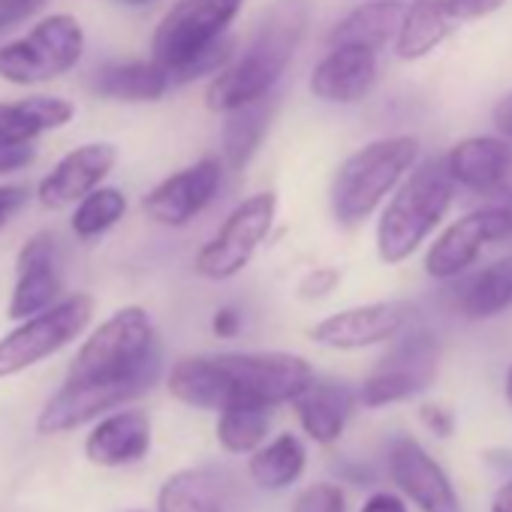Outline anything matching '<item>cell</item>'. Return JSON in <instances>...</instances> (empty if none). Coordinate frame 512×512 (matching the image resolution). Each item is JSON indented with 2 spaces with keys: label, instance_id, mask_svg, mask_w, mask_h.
Returning a JSON list of instances; mask_svg holds the SVG:
<instances>
[{
  "label": "cell",
  "instance_id": "obj_4",
  "mask_svg": "<svg viewBox=\"0 0 512 512\" xmlns=\"http://www.w3.org/2000/svg\"><path fill=\"white\" fill-rule=\"evenodd\" d=\"M455 199V184L443 166V157H428L401 178L389 193L377 220V256L386 266H398L428 241L443 223Z\"/></svg>",
  "mask_w": 512,
  "mask_h": 512
},
{
  "label": "cell",
  "instance_id": "obj_2",
  "mask_svg": "<svg viewBox=\"0 0 512 512\" xmlns=\"http://www.w3.org/2000/svg\"><path fill=\"white\" fill-rule=\"evenodd\" d=\"M311 380L314 368L293 353H217L175 362L169 392L181 404L202 410L235 404L275 407L293 401Z\"/></svg>",
  "mask_w": 512,
  "mask_h": 512
},
{
  "label": "cell",
  "instance_id": "obj_42",
  "mask_svg": "<svg viewBox=\"0 0 512 512\" xmlns=\"http://www.w3.org/2000/svg\"><path fill=\"white\" fill-rule=\"evenodd\" d=\"M503 392H506V401L512 404V368H509V374H506V383H503Z\"/></svg>",
  "mask_w": 512,
  "mask_h": 512
},
{
  "label": "cell",
  "instance_id": "obj_18",
  "mask_svg": "<svg viewBox=\"0 0 512 512\" xmlns=\"http://www.w3.org/2000/svg\"><path fill=\"white\" fill-rule=\"evenodd\" d=\"M389 473L395 485L422 512H461V500L446 470L410 437H401L389 449Z\"/></svg>",
  "mask_w": 512,
  "mask_h": 512
},
{
  "label": "cell",
  "instance_id": "obj_10",
  "mask_svg": "<svg viewBox=\"0 0 512 512\" xmlns=\"http://www.w3.org/2000/svg\"><path fill=\"white\" fill-rule=\"evenodd\" d=\"M278 217V196L272 190L253 193L244 202H238L226 220L217 226V232L202 244L196 253L193 269L196 275L208 281H229L256 256L269 238Z\"/></svg>",
  "mask_w": 512,
  "mask_h": 512
},
{
  "label": "cell",
  "instance_id": "obj_19",
  "mask_svg": "<svg viewBox=\"0 0 512 512\" xmlns=\"http://www.w3.org/2000/svg\"><path fill=\"white\" fill-rule=\"evenodd\" d=\"M377 52L365 46H329L311 73V94L332 106L362 103L377 85Z\"/></svg>",
  "mask_w": 512,
  "mask_h": 512
},
{
  "label": "cell",
  "instance_id": "obj_17",
  "mask_svg": "<svg viewBox=\"0 0 512 512\" xmlns=\"http://www.w3.org/2000/svg\"><path fill=\"white\" fill-rule=\"evenodd\" d=\"M157 509L160 512H244L247 491L232 473L217 467L181 470L163 482Z\"/></svg>",
  "mask_w": 512,
  "mask_h": 512
},
{
  "label": "cell",
  "instance_id": "obj_36",
  "mask_svg": "<svg viewBox=\"0 0 512 512\" xmlns=\"http://www.w3.org/2000/svg\"><path fill=\"white\" fill-rule=\"evenodd\" d=\"M419 416H422V422H425L437 437H449V434H452V413H449L446 407H440V404H425V407L419 410Z\"/></svg>",
  "mask_w": 512,
  "mask_h": 512
},
{
  "label": "cell",
  "instance_id": "obj_22",
  "mask_svg": "<svg viewBox=\"0 0 512 512\" xmlns=\"http://www.w3.org/2000/svg\"><path fill=\"white\" fill-rule=\"evenodd\" d=\"M296 413H299V422L302 428L317 440V443H335L344 428H347V419L356 407V395L350 386L338 383V380H311L296 398Z\"/></svg>",
  "mask_w": 512,
  "mask_h": 512
},
{
  "label": "cell",
  "instance_id": "obj_14",
  "mask_svg": "<svg viewBox=\"0 0 512 512\" xmlns=\"http://www.w3.org/2000/svg\"><path fill=\"white\" fill-rule=\"evenodd\" d=\"M416 317L413 302H371L338 311L311 329V341L329 350H365L395 341Z\"/></svg>",
  "mask_w": 512,
  "mask_h": 512
},
{
  "label": "cell",
  "instance_id": "obj_5",
  "mask_svg": "<svg viewBox=\"0 0 512 512\" xmlns=\"http://www.w3.org/2000/svg\"><path fill=\"white\" fill-rule=\"evenodd\" d=\"M416 136H386L353 151L332 175V217L353 229L365 223L419 160Z\"/></svg>",
  "mask_w": 512,
  "mask_h": 512
},
{
  "label": "cell",
  "instance_id": "obj_1",
  "mask_svg": "<svg viewBox=\"0 0 512 512\" xmlns=\"http://www.w3.org/2000/svg\"><path fill=\"white\" fill-rule=\"evenodd\" d=\"M163 368V347L145 308L115 311L79 347L64 386L46 401L37 431L64 434L148 392Z\"/></svg>",
  "mask_w": 512,
  "mask_h": 512
},
{
  "label": "cell",
  "instance_id": "obj_24",
  "mask_svg": "<svg viewBox=\"0 0 512 512\" xmlns=\"http://www.w3.org/2000/svg\"><path fill=\"white\" fill-rule=\"evenodd\" d=\"M76 106L64 97L34 94L16 103H0V145L34 142L43 133L61 130L73 121Z\"/></svg>",
  "mask_w": 512,
  "mask_h": 512
},
{
  "label": "cell",
  "instance_id": "obj_8",
  "mask_svg": "<svg viewBox=\"0 0 512 512\" xmlns=\"http://www.w3.org/2000/svg\"><path fill=\"white\" fill-rule=\"evenodd\" d=\"M244 0H178L157 22L151 37V61L169 76L229 34Z\"/></svg>",
  "mask_w": 512,
  "mask_h": 512
},
{
  "label": "cell",
  "instance_id": "obj_41",
  "mask_svg": "<svg viewBox=\"0 0 512 512\" xmlns=\"http://www.w3.org/2000/svg\"><path fill=\"white\" fill-rule=\"evenodd\" d=\"M112 4H121V7H148L154 0H112Z\"/></svg>",
  "mask_w": 512,
  "mask_h": 512
},
{
  "label": "cell",
  "instance_id": "obj_28",
  "mask_svg": "<svg viewBox=\"0 0 512 512\" xmlns=\"http://www.w3.org/2000/svg\"><path fill=\"white\" fill-rule=\"evenodd\" d=\"M302 470H305V446L293 434H281L269 446H260L247 464L250 479L269 491L293 485L302 476Z\"/></svg>",
  "mask_w": 512,
  "mask_h": 512
},
{
  "label": "cell",
  "instance_id": "obj_30",
  "mask_svg": "<svg viewBox=\"0 0 512 512\" xmlns=\"http://www.w3.org/2000/svg\"><path fill=\"white\" fill-rule=\"evenodd\" d=\"M124 214H127V196L118 187H94L88 196H82L76 202L70 226L79 238L91 241V238L109 232Z\"/></svg>",
  "mask_w": 512,
  "mask_h": 512
},
{
  "label": "cell",
  "instance_id": "obj_9",
  "mask_svg": "<svg viewBox=\"0 0 512 512\" xmlns=\"http://www.w3.org/2000/svg\"><path fill=\"white\" fill-rule=\"evenodd\" d=\"M91 317L94 299L88 293H73L40 314L19 320L13 332L0 338V380L22 374L73 344L88 329Z\"/></svg>",
  "mask_w": 512,
  "mask_h": 512
},
{
  "label": "cell",
  "instance_id": "obj_7",
  "mask_svg": "<svg viewBox=\"0 0 512 512\" xmlns=\"http://www.w3.org/2000/svg\"><path fill=\"white\" fill-rule=\"evenodd\" d=\"M488 202L449 223L425 253V275L434 281H452L467 275L485 247L512 238V190L485 196Z\"/></svg>",
  "mask_w": 512,
  "mask_h": 512
},
{
  "label": "cell",
  "instance_id": "obj_32",
  "mask_svg": "<svg viewBox=\"0 0 512 512\" xmlns=\"http://www.w3.org/2000/svg\"><path fill=\"white\" fill-rule=\"evenodd\" d=\"M341 284V272L332 269V266H323V269H311L302 281H299V299L305 302H317V299H326L338 290Z\"/></svg>",
  "mask_w": 512,
  "mask_h": 512
},
{
  "label": "cell",
  "instance_id": "obj_40",
  "mask_svg": "<svg viewBox=\"0 0 512 512\" xmlns=\"http://www.w3.org/2000/svg\"><path fill=\"white\" fill-rule=\"evenodd\" d=\"M491 512H512V479L503 488H497L494 503H491Z\"/></svg>",
  "mask_w": 512,
  "mask_h": 512
},
{
  "label": "cell",
  "instance_id": "obj_35",
  "mask_svg": "<svg viewBox=\"0 0 512 512\" xmlns=\"http://www.w3.org/2000/svg\"><path fill=\"white\" fill-rule=\"evenodd\" d=\"M28 196H31V190L22 184H0V229L28 205Z\"/></svg>",
  "mask_w": 512,
  "mask_h": 512
},
{
  "label": "cell",
  "instance_id": "obj_37",
  "mask_svg": "<svg viewBox=\"0 0 512 512\" xmlns=\"http://www.w3.org/2000/svg\"><path fill=\"white\" fill-rule=\"evenodd\" d=\"M491 124H494L497 136H503V139L512 145V91L503 94V97L494 103V109H491Z\"/></svg>",
  "mask_w": 512,
  "mask_h": 512
},
{
  "label": "cell",
  "instance_id": "obj_11",
  "mask_svg": "<svg viewBox=\"0 0 512 512\" xmlns=\"http://www.w3.org/2000/svg\"><path fill=\"white\" fill-rule=\"evenodd\" d=\"M440 368V344L431 332H404L395 347L377 362V368L365 377L359 389V401L365 407H386L395 401H407L425 392L437 380Z\"/></svg>",
  "mask_w": 512,
  "mask_h": 512
},
{
  "label": "cell",
  "instance_id": "obj_16",
  "mask_svg": "<svg viewBox=\"0 0 512 512\" xmlns=\"http://www.w3.org/2000/svg\"><path fill=\"white\" fill-rule=\"evenodd\" d=\"M118 148L112 142H85L73 151H67L52 172L37 184V199L43 208L61 211L76 205L82 196H88L94 187L103 184V178L115 169Z\"/></svg>",
  "mask_w": 512,
  "mask_h": 512
},
{
  "label": "cell",
  "instance_id": "obj_3",
  "mask_svg": "<svg viewBox=\"0 0 512 512\" xmlns=\"http://www.w3.org/2000/svg\"><path fill=\"white\" fill-rule=\"evenodd\" d=\"M308 31V4L305 0H281L269 10L263 25L256 28L244 52L214 73L205 88V106L211 112H232L247 103L263 100L284 79L296 49Z\"/></svg>",
  "mask_w": 512,
  "mask_h": 512
},
{
  "label": "cell",
  "instance_id": "obj_6",
  "mask_svg": "<svg viewBox=\"0 0 512 512\" xmlns=\"http://www.w3.org/2000/svg\"><path fill=\"white\" fill-rule=\"evenodd\" d=\"M85 55V28L70 13L37 22L28 34L0 46V79L31 88L67 76Z\"/></svg>",
  "mask_w": 512,
  "mask_h": 512
},
{
  "label": "cell",
  "instance_id": "obj_38",
  "mask_svg": "<svg viewBox=\"0 0 512 512\" xmlns=\"http://www.w3.org/2000/svg\"><path fill=\"white\" fill-rule=\"evenodd\" d=\"M238 329H241V317H238L235 308H220V311H214V317H211V332H214L217 338H235Z\"/></svg>",
  "mask_w": 512,
  "mask_h": 512
},
{
  "label": "cell",
  "instance_id": "obj_31",
  "mask_svg": "<svg viewBox=\"0 0 512 512\" xmlns=\"http://www.w3.org/2000/svg\"><path fill=\"white\" fill-rule=\"evenodd\" d=\"M293 512H347V497L338 485L317 482L299 494Z\"/></svg>",
  "mask_w": 512,
  "mask_h": 512
},
{
  "label": "cell",
  "instance_id": "obj_13",
  "mask_svg": "<svg viewBox=\"0 0 512 512\" xmlns=\"http://www.w3.org/2000/svg\"><path fill=\"white\" fill-rule=\"evenodd\" d=\"M223 169L226 166L220 157H202L193 166L172 172L169 178H163L157 187H151L145 193V199H142L145 217L160 226H169V229L187 226L217 196Z\"/></svg>",
  "mask_w": 512,
  "mask_h": 512
},
{
  "label": "cell",
  "instance_id": "obj_34",
  "mask_svg": "<svg viewBox=\"0 0 512 512\" xmlns=\"http://www.w3.org/2000/svg\"><path fill=\"white\" fill-rule=\"evenodd\" d=\"M37 160V148L34 142H22V145H0V175H10L19 169H28Z\"/></svg>",
  "mask_w": 512,
  "mask_h": 512
},
{
  "label": "cell",
  "instance_id": "obj_23",
  "mask_svg": "<svg viewBox=\"0 0 512 512\" xmlns=\"http://www.w3.org/2000/svg\"><path fill=\"white\" fill-rule=\"evenodd\" d=\"M91 91L118 103H157L169 94L172 79L157 61H118L91 73Z\"/></svg>",
  "mask_w": 512,
  "mask_h": 512
},
{
  "label": "cell",
  "instance_id": "obj_27",
  "mask_svg": "<svg viewBox=\"0 0 512 512\" xmlns=\"http://www.w3.org/2000/svg\"><path fill=\"white\" fill-rule=\"evenodd\" d=\"M272 94L256 100V103H247L241 109H232L226 112V124H223V139H220V160L223 166L229 169H244L256 151H260L266 133H269V124H272Z\"/></svg>",
  "mask_w": 512,
  "mask_h": 512
},
{
  "label": "cell",
  "instance_id": "obj_12",
  "mask_svg": "<svg viewBox=\"0 0 512 512\" xmlns=\"http://www.w3.org/2000/svg\"><path fill=\"white\" fill-rule=\"evenodd\" d=\"M503 7L506 0H413L404 7L401 28L395 34V55L401 61H422L461 25L494 16Z\"/></svg>",
  "mask_w": 512,
  "mask_h": 512
},
{
  "label": "cell",
  "instance_id": "obj_29",
  "mask_svg": "<svg viewBox=\"0 0 512 512\" xmlns=\"http://www.w3.org/2000/svg\"><path fill=\"white\" fill-rule=\"evenodd\" d=\"M272 407L263 404H235L220 410L217 440L226 452H253L260 449L272 428Z\"/></svg>",
  "mask_w": 512,
  "mask_h": 512
},
{
  "label": "cell",
  "instance_id": "obj_15",
  "mask_svg": "<svg viewBox=\"0 0 512 512\" xmlns=\"http://www.w3.org/2000/svg\"><path fill=\"white\" fill-rule=\"evenodd\" d=\"M64 275L58 260V238L49 229L34 232L16 256V287L10 296V320H28L61 299Z\"/></svg>",
  "mask_w": 512,
  "mask_h": 512
},
{
  "label": "cell",
  "instance_id": "obj_39",
  "mask_svg": "<svg viewBox=\"0 0 512 512\" xmlns=\"http://www.w3.org/2000/svg\"><path fill=\"white\" fill-rule=\"evenodd\" d=\"M362 512H407V506H404V500L395 497V494H374V497L362 506Z\"/></svg>",
  "mask_w": 512,
  "mask_h": 512
},
{
  "label": "cell",
  "instance_id": "obj_33",
  "mask_svg": "<svg viewBox=\"0 0 512 512\" xmlns=\"http://www.w3.org/2000/svg\"><path fill=\"white\" fill-rule=\"evenodd\" d=\"M49 0H0V31H7L31 16H37Z\"/></svg>",
  "mask_w": 512,
  "mask_h": 512
},
{
  "label": "cell",
  "instance_id": "obj_20",
  "mask_svg": "<svg viewBox=\"0 0 512 512\" xmlns=\"http://www.w3.org/2000/svg\"><path fill=\"white\" fill-rule=\"evenodd\" d=\"M443 166L455 187L479 196H494L509 187L512 178V145L503 136H470L455 142Z\"/></svg>",
  "mask_w": 512,
  "mask_h": 512
},
{
  "label": "cell",
  "instance_id": "obj_25",
  "mask_svg": "<svg viewBox=\"0 0 512 512\" xmlns=\"http://www.w3.org/2000/svg\"><path fill=\"white\" fill-rule=\"evenodd\" d=\"M455 308L470 320H491L512 308V253L473 275H461Z\"/></svg>",
  "mask_w": 512,
  "mask_h": 512
},
{
  "label": "cell",
  "instance_id": "obj_26",
  "mask_svg": "<svg viewBox=\"0 0 512 512\" xmlns=\"http://www.w3.org/2000/svg\"><path fill=\"white\" fill-rule=\"evenodd\" d=\"M401 0H368L356 7L350 16H344L326 37L329 46H365L380 52L389 40H395L401 19H404Z\"/></svg>",
  "mask_w": 512,
  "mask_h": 512
},
{
  "label": "cell",
  "instance_id": "obj_21",
  "mask_svg": "<svg viewBox=\"0 0 512 512\" xmlns=\"http://www.w3.org/2000/svg\"><path fill=\"white\" fill-rule=\"evenodd\" d=\"M151 446V419L145 410H121L106 416L85 440V452L100 467L139 461Z\"/></svg>",
  "mask_w": 512,
  "mask_h": 512
}]
</instances>
